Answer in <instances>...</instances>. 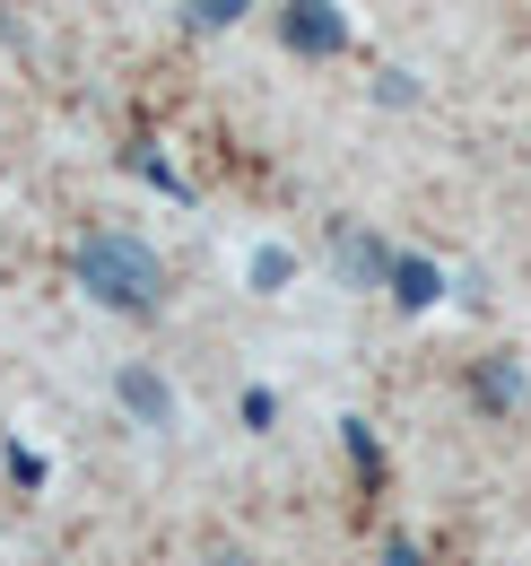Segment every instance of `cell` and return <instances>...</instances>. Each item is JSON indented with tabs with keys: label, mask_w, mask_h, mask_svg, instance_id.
Here are the masks:
<instances>
[{
	"label": "cell",
	"mask_w": 531,
	"mask_h": 566,
	"mask_svg": "<svg viewBox=\"0 0 531 566\" xmlns=\"http://www.w3.org/2000/svg\"><path fill=\"white\" fill-rule=\"evenodd\" d=\"M384 566H418V549H409V541H384Z\"/></svg>",
	"instance_id": "11"
},
{
	"label": "cell",
	"mask_w": 531,
	"mask_h": 566,
	"mask_svg": "<svg viewBox=\"0 0 531 566\" xmlns=\"http://www.w3.org/2000/svg\"><path fill=\"white\" fill-rule=\"evenodd\" d=\"M479 401H488V410H523V366H514V357H488V366H479Z\"/></svg>",
	"instance_id": "5"
},
{
	"label": "cell",
	"mask_w": 531,
	"mask_h": 566,
	"mask_svg": "<svg viewBox=\"0 0 531 566\" xmlns=\"http://www.w3.org/2000/svg\"><path fill=\"white\" fill-rule=\"evenodd\" d=\"M279 35H288V53H305V62L348 53V18H340V0H288V9H279Z\"/></svg>",
	"instance_id": "2"
},
{
	"label": "cell",
	"mask_w": 531,
	"mask_h": 566,
	"mask_svg": "<svg viewBox=\"0 0 531 566\" xmlns=\"http://www.w3.org/2000/svg\"><path fill=\"white\" fill-rule=\"evenodd\" d=\"M375 96H384V105H418V87H409V71H384V78H375Z\"/></svg>",
	"instance_id": "10"
},
{
	"label": "cell",
	"mask_w": 531,
	"mask_h": 566,
	"mask_svg": "<svg viewBox=\"0 0 531 566\" xmlns=\"http://www.w3.org/2000/svg\"><path fill=\"white\" fill-rule=\"evenodd\" d=\"M114 392H123V410H132L139 427H175V384H166L157 366H123Z\"/></svg>",
	"instance_id": "4"
},
{
	"label": "cell",
	"mask_w": 531,
	"mask_h": 566,
	"mask_svg": "<svg viewBox=\"0 0 531 566\" xmlns=\"http://www.w3.org/2000/svg\"><path fill=\"white\" fill-rule=\"evenodd\" d=\"M132 166H139V175H148V184H157V192H175V201L192 192V184H184V175H175V166H166L157 148H132Z\"/></svg>",
	"instance_id": "8"
},
{
	"label": "cell",
	"mask_w": 531,
	"mask_h": 566,
	"mask_svg": "<svg viewBox=\"0 0 531 566\" xmlns=\"http://www.w3.org/2000/svg\"><path fill=\"white\" fill-rule=\"evenodd\" d=\"M332 253H340V280L348 287H393V244H375V235H357V227H340L332 235Z\"/></svg>",
	"instance_id": "3"
},
{
	"label": "cell",
	"mask_w": 531,
	"mask_h": 566,
	"mask_svg": "<svg viewBox=\"0 0 531 566\" xmlns=\"http://www.w3.org/2000/svg\"><path fill=\"white\" fill-rule=\"evenodd\" d=\"M79 280H87L96 305H114V314H157L166 262H157L139 235H87V244H79Z\"/></svg>",
	"instance_id": "1"
},
{
	"label": "cell",
	"mask_w": 531,
	"mask_h": 566,
	"mask_svg": "<svg viewBox=\"0 0 531 566\" xmlns=\"http://www.w3.org/2000/svg\"><path fill=\"white\" fill-rule=\"evenodd\" d=\"M244 18V0H192V27H236Z\"/></svg>",
	"instance_id": "9"
},
{
	"label": "cell",
	"mask_w": 531,
	"mask_h": 566,
	"mask_svg": "<svg viewBox=\"0 0 531 566\" xmlns=\"http://www.w3.org/2000/svg\"><path fill=\"white\" fill-rule=\"evenodd\" d=\"M244 280H253V296H279V287L296 280V253H288V244H262V253H253V271H244Z\"/></svg>",
	"instance_id": "6"
},
{
	"label": "cell",
	"mask_w": 531,
	"mask_h": 566,
	"mask_svg": "<svg viewBox=\"0 0 531 566\" xmlns=\"http://www.w3.org/2000/svg\"><path fill=\"white\" fill-rule=\"evenodd\" d=\"M393 296H400V305H436V296H445V280H436L427 262H409V253H400V262H393Z\"/></svg>",
	"instance_id": "7"
}]
</instances>
